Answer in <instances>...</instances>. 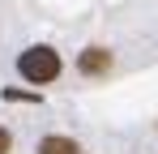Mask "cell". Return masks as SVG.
<instances>
[{"label":"cell","mask_w":158,"mask_h":154,"mask_svg":"<svg viewBox=\"0 0 158 154\" xmlns=\"http://www.w3.org/2000/svg\"><path fill=\"white\" fill-rule=\"evenodd\" d=\"M17 73L26 77L30 86H52L64 73V60H60V51L52 43H34V47H26L17 56Z\"/></svg>","instance_id":"obj_1"},{"label":"cell","mask_w":158,"mask_h":154,"mask_svg":"<svg viewBox=\"0 0 158 154\" xmlns=\"http://www.w3.org/2000/svg\"><path fill=\"white\" fill-rule=\"evenodd\" d=\"M115 69V51L111 47H85L77 56V73L85 77V81H98V77H107Z\"/></svg>","instance_id":"obj_2"},{"label":"cell","mask_w":158,"mask_h":154,"mask_svg":"<svg viewBox=\"0 0 158 154\" xmlns=\"http://www.w3.org/2000/svg\"><path fill=\"white\" fill-rule=\"evenodd\" d=\"M34 154H85V146L69 133H47V137H39Z\"/></svg>","instance_id":"obj_3"},{"label":"cell","mask_w":158,"mask_h":154,"mask_svg":"<svg viewBox=\"0 0 158 154\" xmlns=\"http://www.w3.org/2000/svg\"><path fill=\"white\" fill-rule=\"evenodd\" d=\"M0 154H13V133L0 124Z\"/></svg>","instance_id":"obj_4"}]
</instances>
